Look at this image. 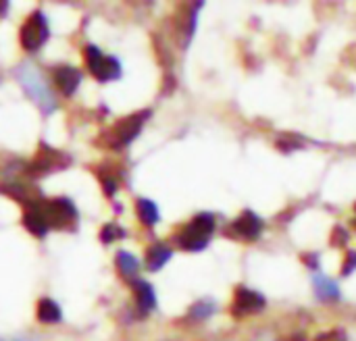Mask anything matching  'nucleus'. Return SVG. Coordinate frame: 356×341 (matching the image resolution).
<instances>
[{"instance_id":"nucleus-24","label":"nucleus","mask_w":356,"mask_h":341,"mask_svg":"<svg viewBox=\"0 0 356 341\" xmlns=\"http://www.w3.org/2000/svg\"><path fill=\"white\" fill-rule=\"evenodd\" d=\"M353 227H355V229H356V219H355V221H353Z\"/></svg>"},{"instance_id":"nucleus-6","label":"nucleus","mask_w":356,"mask_h":341,"mask_svg":"<svg viewBox=\"0 0 356 341\" xmlns=\"http://www.w3.org/2000/svg\"><path fill=\"white\" fill-rule=\"evenodd\" d=\"M42 213L46 217L48 227H54V229H65L69 223H75V219H77V210H75L73 202L67 198H54V200L44 202Z\"/></svg>"},{"instance_id":"nucleus-7","label":"nucleus","mask_w":356,"mask_h":341,"mask_svg":"<svg viewBox=\"0 0 356 341\" xmlns=\"http://www.w3.org/2000/svg\"><path fill=\"white\" fill-rule=\"evenodd\" d=\"M265 298L259 292H252L248 288H238L234 294V302H232V317L234 319H244L250 315H257L265 308Z\"/></svg>"},{"instance_id":"nucleus-5","label":"nucleus","mask_w":356,"mask_h":341,"mask_svg":"<svg viewBox=\"0 0 356 341\" xmlns=\"http://www.w3.org/2000/svg\"><path fill=\"white\" fill-rule=\"evenodd\" d=\"M19 40L27 52H35L44 46V42L48 40V23L40 10H35L31 17H27V21L23 23V27L19 31Z\"/></svg>"},{"instance_id":"nucleus-11","label":"nucleus","mask_w":356,"mask_h":341,"mask_svg":"<svg viewBox=\"0 0 356 341\" xmlns=\"http://www.w3.org/2000/svg\"><path fill=\"white\" fill-rule=\"evenodd\" d=\"M46 152H40L38 158L29 165V175H44V173H50L52 169H58L63 167V156L60 152H54L50 148L44 146Z\"/></svg>"},{"instance_id":"nucleus-16","label":"nucleus","mask_w":356,"mask_h":341,"mask_svg":"<svg viewBox=\"0 0 356 341\" xmlns=\"http://www.w3.org/2000/svg\"><path fill=\"white\" fill-rule=\"evenodd\" d=\"M117 267H119L121 275L127 277V279L136 277V273H138V260L129 252H119L117 254Z\"/></svg>"},{"instance_id":"nucleus-10","label":"nucleus","mask_w":356,"mask_h":341,"mask_svg":"<svg viewBox=\"0 0 356 341\" xmlns=\"http://www.w3.org/2000/svg\"><path fill=\"white\" fill-rule=\"evenodd\" d=\"M23 225H25V229H27L29 233H33L35 238H44V235H46V231H48L50 227H48L46 217H44V213H42V204L33 202V204L27 208V213L23 215Z\"/></svg>"},{"instance_id":"nucleus-2","label":"nucleus","mask_w":356,"mask_h":341,"mask_svg":"<svg viewBox=\"0 0 356 341\" xmlns=\"http://www.w3.org/2000/svg\"><path fill=\"white\" fill-rule=\"evenodd\" d=\"M150 117L148 110H142V113H136V115H129L121 121H117L108 131L102 133V140L100 144L106 146V148H113V150H119V148H125L127 144H131L136 140V135L142 131L144 127V121Z\"/></svg>"},{"instance_id":"nucleus-20","label":"nucleus","mask_w":356,"mask_h":341,"mask_svg":"<svg viewBox=\"0 0 356 341\" xmlns=\"http://www.w3.org/2000/svg\"><path fill=\"white\" fill-rule=\"evenodd\" d=\"M315 341H348V335L344 329H332V331H325L321 335H317Z\"/></svg>"},{"instance_id":"nucleus-21","label":"nucleus","mask_w":356,"mask_h":341,"mask_svg":"<svg viewBox=\"0 0 356 341\" xmlns=\"http://www.w3.org/2000/svg\"><path fill=\"white\" fill-rule=\"evenodd\" d=\"M356 269V252H348L346 254V260L342 265V275H350Z\"/></svg>"},{"instance_id":"nucleus-9","label":"nucleus","mask_w":356,"mask_h":341,"mask_svg":"<svg viewBox=\"0 0 356 341\" xmlns=\"http://www.w3.org/2000/svg\"><path fill=\"white\" fill-rule=\"evenodd\" d=\"M52 79H54V85L65 94V96H71L79 81H81V71L75 69V67H69V65H60L52 71Z\"/></svg>"},{"instance_id":"nucleus-13","label":"nucleus","mask_w":356,"mask_h":341,"mask_svg":"<svg viewBox=\"0 0 356 341\" xmlns=\"http://www.w3.org/2000/svg\"><path fill=\"white\" fill-rule=\"evenodd\" d=\"M171 258V250L165 244H154L146 250V265L150 271H159L161 267H165V263H169Z\"/></svg>"},{"instance_id":"nucleus-17","label":"nucleus","mask_w":356,"mask_h":341,"mask_svg":"<svg viewBox=\"0 0 356 341\" xmlns=\"http://www.w3.org/2000/svg\"><path fill=\"white\" fill-rule=\"evenodd\" d=\"M315 285H317V296H319L321 300H336V298L340 296L336 283L330 281V279H317Z\"/></svg>"},{"instance_id":"nucleus-18","label":"nucleus","mask_w":356,"mask_h":341,"mask_svg":"<svg viewBox=\"0 0 356 341\" xmlns=\"http://www.w3.org/2000/svg\"><path fill=\"white\" fill-rule=\"evenodd\" d=\"M100 238H102V242H104V244H111V242H115V240L123 238V229H119L115 223H108V225H104V227H102Z\"/></svg>"},{"instance_id":"nucleus-1","label":"nucleus","mask_w":356,"mask_h":341,"mask_svg":"<svg viewBox=\"0 0 356 341\" xmlns=\"http://www.w3.org/2000/svg\"><path fill=\"white\" fill-rule=\"evenodd\" d=\"M215 231V217L209 213L196 215L188 225H184L175 233V242L186 252H200L211 242V235Z\"/></svg>"},{"instance_id":"nucleus-3","label":"nucleus","mask_w":356,"mask_h":341,"mask_svg":"<svg viewBox=\"0 0 356 341\" xmlns=\"http://www.w3.org/2000/svg\"><path fill=\"white\" fill-rule=\"evenodd\" d=\"M19 81L23 83L25 92L38 102V106L46 108V110H52L54 108V98L44 81V77L40 75V71L31 65H23L19 69Z\"/></svg>"},{"instance_id":"nucleus-4","label":"nucleus","mask_w":356,"mask_h":341,"mask_svg":"<svg viewBox=\"0 0 356 341\" xmlns=\"http://www.w3.org/2000/svg\"><path fill=\"white\" fill-rule=\"evenodd\" d=\"M83 56H86V67L92 71V75L100 81H111V79H117L121 75V65L117 58L113 56H106L98 46H86L83 50Z\"/></svg>"},{"instance_id":"nucleus-14","label":"nucleus","mask_w":356,"mask_h":341,"mask_svg":"<svg viewBox=\"0 0 356 341\" xmlns=\"http://www.w3.org/2000/svg\"><path fill=\"white\" fill-rule=\"evenodd\" d=\"M38 321L40 323H50V325H54V323H58L60 321V317H63V313H60V308H58V304L54 302V300H48V298H44V300H40V304H38Z\"/></svg>"},{"instance_id":"nucleus-22","label":"nucleus","mask_w":356,"mask_h":341,"mask_svg":"<svg viewBox=\"0 0 356 341\" xmlns=\"http://www.w3.org/2000/svg\"><path fill=\"white\" fill-rule=\"evenodd\" d=\"M282 341H307V338H305L302 333H296V335H288V338H284Z\"/></svg>"},{"instance_id":"nucleus-12","label":"nucleus","mask_w":356,"mask_h":341,"mask_svg":"<svg viewBox=\"0 0 356 341\" xmlns=\"http://www.w3.org/2000/svg\"><path fill=\"white\" fill-rule=\"evenodd\" d=\"M131 288H134V294H136V302H138L140 313H142V315L150 313V310L154 308V304H156V296H154V292H152V285L146 283V281L136 279V281L131 283Z\"/></svg>"},{"instance_id":"nucleus-8","label":"nucleus","mask_w":356,"mask_h":341,"mask_svg":"<svg viewBox=\"0 0 356 341\" xmlns=\"http://www.w3.org/2000/svg\"><path fill=\"white\" fill-rule=\"evenodd\" d=\"M263 233V221L246 210L242 213L229 227H227V235L234 238V240H246V242H252V240H259V235Z\"/></svg>"},{"instance_id":"nucleus-19","label":"nucleus","mask_w":356,"mask_h":341,"mask_svg":"<svg viewBox=\"0 0 356 341\" xmlns=\"http://www.w3.org/2000/svg\"><path fill=\"white\" fill-rule=\"evenodd\" d=\"M330 244H332L334 248H344V246L348 244V233H346V229H344V227H334Z\"/></svg>"},{"instance_id":"nucleus-23","label":"nucleus","mask_w":356,"mask_h":341,"mask_svg":"<svg viewBox=\"0 0 356 341\" xmlns=\"http://www.w3.org/2000/svg\"><path fill=\"white\" fill-rule=\"evenodd\" d=\"M6 4H8V2H0V13H2V10H6Z\"/></svg>"},{"instance_id":"nucleus-15","label":"nucleus","mask_w":356,"mask_h":341,"mask_svg":"<svg viewBox=\"0 0 356 341\" xmlns=\"http://www.w3.org/2000/svg\"><path fill=\"white\" fill-rule=\"evenodd\" d=\"M136 213L140 217V221L146 225V227H152L159 223V208L152 200H146V198H140L136 202Z\"/></svg>"}]
</instances>
